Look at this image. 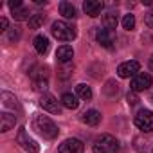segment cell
Returning <instances> with one entry per match:
<instances>
[{"label":"cell","mask_w":153,"mask_h":153,"mask_svg":"<svg viewBox=\"0 0 153 153\" xmlns=\"http://www.w3.org/2000/svg\"><path fill=\"white\" fill-rule=\"evenodd\" d=\"M123 27H124L126 31H133V29H135V16H133V15H124V18H123Z\"/></svg>","instance_id":"cb8c5ba5"},{"label":"cell","mask_w":153,"mask_h":153,"mask_svg":"<svg viewBox=\"0 0 153 153\" xmlns=\"http://www.w3.org/2000/svg\"><path fill=\"white\" fill-rule=\"evenodd\" d=\"M144 20H146V25L153 29V9H149V11L146 13V16H144Z\"/></svg>","instance_id":"4316f807"},{"label":"cell","mask_w":153,"mask_h":153,"mask_svg":"<svg viewBox=\"0 0 153 153\" xmlns=\"http://www.w3.org/2000/svg\"><path fill=\"white\" fill-rule=\"evenodd\" d=\"M149 67H151V70H153V58H151V61H149Z\"/></svg>","instance_id":"1f68e13d"},{"label":"cell","mask_w":153,"mask_h":153,"mask_svg":"<svg viewBox=\"0 0 153 153\" xmlns=\"http://www.w3.org/2000/svg\"><path fill=\"white\" fill-rule=\"evenodd\" d=\"M131 87V92H142V90H148L151 87V76L148 72H139L137 76H133V79L130 83Z\"/></svg>","instance_id":"8992f818"},{"label":"cell","mask_w":153,"mask_h":153,"mask_svg":"<svg viewBox=\"0 0 153 153\" xmlns=\"http://www.w3.org/2000/svg\"><path fill=\"white\" fill-rule=\"evenodd\" d=\"M47 76H49V68H47V67H38L34 72H31V78H33L34 81H38V79H47Z\"/></svg>","instance_id":"44dd1931"},{"label":"cell","mask_w":153,"mask_h":153,"mask_svg":"<svg viewBox=\"0 0 153 153\" xmlns=\"http://www.w3.org/2000/svg\"><path fill=\"white\" fill-rule=\"evenodd\" d=\"M47 87H49V81H47V79H38V81H34V90H36V92H45Z\"/></svg>","instance_id":"d4e9b609"},{"label":"cell","mask_w":153,"mask_h":153,"mask_svg":"<svg viewBox=\"0 0 153 153\" xmlns=\"http://www.w3.org/2000/svg\"><path fill=\"white\" fill-rule=\"evenodd\" d=\"M85 146L79 139H67L59 144L58 153H83Z\"/></svg>","instance_id":"ba28073f"},{"label":"cell","mask_w":153,"mask_h":153,"mask_svg":"<svg viewBox=\"0 0 153 153\" xmlns=\"http://www.w3.org/2000/svg\"><path fill=\"white\" fill-rule=\"evenodd\" d=\"M117 24H119V18H117L115 13H106V15L103 16V25H105V29L114 31V29L117 27Z\"/></svg>","instance_id":"e0dca14e"},{"label":"cell","mask_w":153,"mask_h":153,"mask_svg":"<svg viewBox=\"0 0 153 153\" xmlns=\"http://www.w3.org/2000/svg\"><path fill=\"white\" fill-rule=\"evenodd\" d=\"M76 96L85 99V101H88V99H92V88L88 85H85V83H79L78 87H76Z\"/></svg>","instance_id":"ac0fdd59"},{"label":"cell","mask_w":153,"mask_h":153,"mask_svg":"<svg viewBox=\"0 0 153 153\" xmlns=\"http://www.w3.org/2000/svg\"><path fill=\"white\" fill-rule=\"evenodd\" d=\"M126 99H128V103H130V105H135V103L139 101V99H137V96H135V92L128 94V97H126Z\"/></svg>","instance_id":"f1b7e54d"},{"label":"cell","mask_w":153,"mask_h":153,"mask_svg":"<svg viewBox=\"0 0 153 153\" xmlns=\"http://www.w3.org/2000/svg\"><path fill=\"white\" fill-rule=\"evenodd\" d=\"M144 4L146 6H153V0H144Z\"/></svg>","instance_id":"4dcf8cb0"},{"label":"cell","mask_w":153,"mask_h":153,"mask_svg":"<svg viewBox=\"0 0 153 153\" xmlns=\"http://www.w3.org/2000/svg\"><path fill=\"white\" fill-rule=\"evenodd\" d=\"M43 20H45L43 15H33L29 20V29H40L43 25Z\"/></svg>","instance_id":"603a6c76"},{"label":"cell","mask_w":153,"mask_h":153,"mask_svg":"<svg viewBox=\"0 0 153 153\" xmlns=\"http://www.w3.org/2000/svg\"><path fill=\"white\" fill-rule=\"evenodd\" d=\"M15 124H16V117L13 114L7 112L0 114V131H9L11 128H15Z\"/></svg>","instance_id":"4fadbf2b"},{"label":"cell","mask_w":153,"mask_h":153,"mask_svg":"<svg viewBox=\"0 0 153 153\" xmlns=\"http://www.w3.org/2000/svg\"><path fill=\"white\" fill-rule=\"evenodd\" d=\"M40 106H42L43 110L51 112V114H59V112H61L59 101H58L54 96H51V94H43V96L40 97Z\"/></svg>","instance_id":"9c48e42d"},{"label":"cell","mask_w":153,"mask_h":153,"mask_svg":"<svg viewBox=\"0 0 153 153\" xmlns=\"http://www.w3.org/2000/svg\"><path fill=\"white\" fill-rule=\"evenodd\" d=\"M103 2H99V0H87V2L83 4V11L88 15V16H92V18H96V16H99L101 15V11H103Z\"/></svg>","instance_id":"8fae6325"},{"label":"cell","mask_w":153,"mask_h":153,"mask_svg":"<svg viewBox=\"0 0 153 153\" xmlns=\"http://www.w3.org/2000/svg\"><path fill=\"white\" fill-rule=\"evenodd\" d=\"M16 142H18L25 151H29V153H38V151H40V146L36 144V140H34V139H31V137L27 135L25 128H20V130H18Z\"/></svg>","instance_id":"5b68a950"},{"label":"cell","mask_w":153,"mask_h":153,"mask_svg":"<svg viewBox=\"0 0 153 153\" xmlns=\"http://www.w3.org/2000/svg\"><path fill=\"white\" fill-rule=\"evenodd\" d=\"M33 124H34V130H36L40 135H43L45 139H56L58 133H59L56 123H54L52 119H49L47 115H36Z\"/></svg>","instance_id":"6da1fadb"},{"label":"cell","mask_w":153,"mask_h":153,"mask_svg":"<svg viewBox=\"0 0 153 153\" xmlns=\"http://www.w3.org/2000/svg\"><path fill=\"white\" fill-rule=\"evenodd\" d=\"M83 123H87L88 126H97L101 123V114L97 110H88L83 114Z\"/></svg>","instance_id":"9a60e30c"},{"label":"cell","mask_w":153,"mask_h":153,"mask_svg":"<svg viewBox=\"0 0 153 153\" xmlns=\"http://www.w3.org/2000/svg\"><path fill=\"white\" fill-rule=\"evenodd\" d=\"M56 58H58L59 63H70L72 58H74V51H72V47H70V45H61V47H58V51H56Z\"/></svg>","instance_id":"7c38bea8"},{"label":"cell","mask_w":153,"mask_h":153,"mask_svg":"<svg viewBox=\"0 0 153 153\" xmlns=\"http://www.w3.org/2000/svg\"><path fill=\"white\" fill-rule=\"evenodd\" d=\"M59 13L65 16V18H76L78 16V11H76V7L68 2H59Z\"/></svg>","instance_id":"2e32d148"},{"label":"cell","mask_w":153,"mask_h":153,"mask_svg":"<svg viewBox=\"0 0 153 153\" xmlns=\"http://www.w3.org/2000/svg\"><path fill=\"white\" fill-rule=\"evenodd\" d=\"M61 105H63L65 108H68V110H76V108L79 106L78 96H76V94H70V92H65V94L61 96Z\"/></svg>","instance_id":"5bb4252c"},{"label":"cell","mask_w":153,"mask_h":153,"mask_svg":"<svg viewBox=\"0 0 153 153\" xmlns=\"http://www.w3.org/2000/svg\"><path fill=\"white\" fill-rule=\"evenodd\" d=\"M9 7H11V11L20 9L22 7V0H9Z\"/></svg>","instance_id":"83f0119b"},{"label":"cell","mask_w":153,"mask_h":153,"mask_svg":"<svg viewBox=\"0 0 153 153\" xmlns=\"http://www.w3.org/2000/svg\"><path fill=\"white\" fill-rule=\"evenodd\" d=\"M139 68H140L139 61L130 59V61H124L117 67V74H119V78H133V76L139 74Z\"/></svg>","instance_id":"52a82bcc"},{"label":"cell","mask_w":153,"mask_h":153,"mask_svg":"<svg viewBox=\"0 0 153 153\" xmlns=\"http://www.w3.org/2000/svg\"><path fill=\"white\" fill-rule=\"evenodd\" d=\"M92 149H94V153H117L119 151V140L114 135L103 133L94 140Z\"/></svg>","instance_id":"7a4b0ae2"},{"label":"cell","mask_w":153,"mask_h":153,"mask_svg":"<svg viewBox=\"0 0 153 153\" xmlns=\"http://www.w3.org/2000/svg\"><path fill=\"white\" fill-rule=\"evenodd\" d=\"M13 18L18 20V22H22V20H31V18H29V9H25L24 6H22L20 9H15V11H13Z\"/></svg>","instance_id":"7402d4cb"},{"label":"cell","mask_w":153,"mask_h":153,"mask_svg":"<svg viewBox=\"0 0 153 153\" xmlns=\"http://www.w3.org/2000/svg\"><path fill=\"white\" fill-rule=\"evenodd\" d=\"M34 49L40 52V54H45L47 51H49V40L45 38V36H36L34 38Z\"/></svg>","instance_id":"d6986e66"},{"label":"cell","mask_w":153,"mask_h":153,"mask_svg":"<svg viewBox=\"0 0 153 153\" xmlns=\"http://www.w3.org/2000/svg\"><path fill=\"white\" fill-rule=\"evenodd\" d=\"M7 25H9V24H7V20L2 16V18H0V31H7Z\"/></svg>","instance_id":"f546056e"},{"label":"cell","mask_w":153,"mask_h":153,"mask_svg":"<svg viewBox=\"0 0 153 153\" xmlns=\"http://www.w3.org/2000/svg\"><path fill=\"white\" fill-rule=\"evenodd\" d=\"M7 38H9V42H16V40L20 38V29L15 27L13 31H9V36H7Z\"/></svg>","instance_id":"484cf974"},{"label":"cell","mask_w":153,"mask_h":153,"mask_svg":"<svg viewBox=\"0 0 153 153\" xmlns=\"http://www.w3.org/2000/svg\"><path fill=\"white\" fill-rule=\"evenodd\" d=\"M52 34H54V38H58L61 42H70L76 38V27L67 24V22H54L52 24Z\"/></svg>","instance_id":"3957f363"},{"label":"cell","mask_w":153,"mask_h":153,"mask_svg":"<svg viewBox=\"0 0 153 153\" xmlns=\"http://www.w3.org/2000/svg\"><path fill=\"white\" fill-rule=\"evenodd\" d=\"M96 38H97V43H101L105 49H112L114 47V42H115L114 31H110V29H99L97 34H96Z\"/></svg>","instance_id":"30bf717a"},{"label":"cell","mask_w":153,"mask_h":153,"mask_svg":"<svg viewBox=\"0 0 153 153\" xmlns=\"http://www.w3.org/2000/svg\"><path fill=\"white\" fill-rule=\"evenodd\" d=\"M2 105L4 106H9V108H18V101L13 94L9 92H2Z\"/></svg>","instance_id":"ffe728a7"},{"label":"cell","mask_w":153,"mask_h":153,"mask_svg":"<svg viewBox=\"0 0 153 153\" xmlns=\"http://www.w3.org/2000/svg\"><path fill=\"white\" fill-rule=\"evenodd\" d=\"M135 126L142 131H153V112L151 110H140L135 115Z\"/></svg>","instance_id":"277c9868"}]
</instances>
